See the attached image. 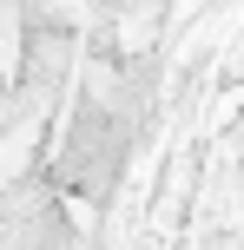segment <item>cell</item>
<instances>
[{"mask_svg": "<svg viewBox=\"0 0 244 250\" xmlns=\"http://www.w3.org/2000/svg\"><path fill=\"white\" fill-rule=\"evenodd\" d=\"M0 250H73L66 198L40 171L0 185Z\"/></svg>", "mask_w": 244, "mask_h": 250, "instance_id": "obj_1", "label": "cell"}]
</instances>
